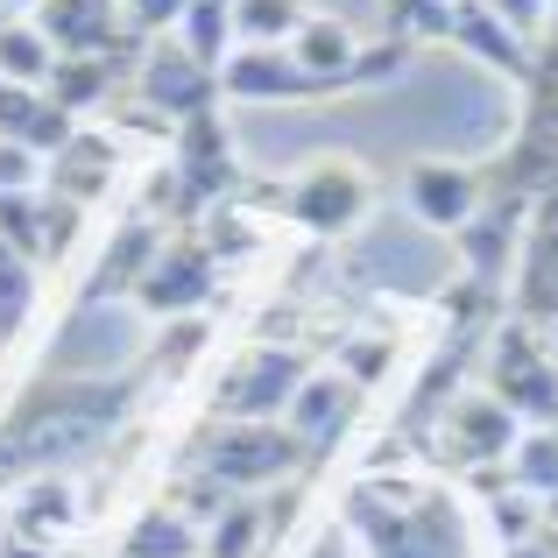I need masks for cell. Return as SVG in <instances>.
Instances as JSON below:
<instances>
[{
    "mask_svg": "<svg viewBox=\"0 0 558 558\" xmlns=\"http://www.w3.org/2000/svg\"><path fill=\"white\" fill-rule=\"evenodd\" d=\"M113 178H121V142H113V135H93V128H78V135H71L64 149L50 156V178H43V191L93 213V205L113 191Z\"/></svg>",
    "mask_w": 558,
    "mask_h": 558,
    "instance_id": "e0dca14e",
    "label": "cell"
},
{
    "mask_svg": "<svg viewBox=\"0 0 558 558\" xmlns=\"http://www.w3.org/2000/svg\"><path fill=\"white\" fill-rule=\"evenodd\" d=\"M312 22L304 0H233V43L241 50H290V36Z\"/></svg>",
    "mask_w": 558,
    "mask_h": 558,
    "instance_id": "603a6c76",
    "label": "cell"
},
{
    "mask_svg": "<svg viewBox=\"0 0 558 558\" xmlns=\"http://www.w3.org/2000/svg\"><path fill=\"white\" fill-rule=\"evenodd\" d=\"M78 227H85V205L43 191V262H64L71 247H78Z\"/></svg>",
    "mask_w": 558,
    "mask_h": 558,
    "instance_id": "f1b7e54d",
    "label": "cell"
},
{
    "mask_svg": "<svg viewBox=\"0 0 558 558\" xmlns=\"http://www.w3.org/2000/svg\"><path fill=\"white\" fill-rule=\"evenodd\" d=\"M347 531L368 545V558H466L460 509L446 495H381V481H361Z\"/></svg>",
    "mask_w": 558,
    "mask_h": 558,
    "instance_id": "7a4b0ae2",
    "label": "cell"
},
{
    "mask_svg": "<svg viewBox=\"0 0 558 558\" xmlns=\"http://www.w3.org/2000/svg\"><path fill=\"white\" fill-rule=\"evenodd\" d=\"M121 78H135V64H121V57H57V71H50L43 93H50L64 113H85V107H107Z\"/></svg>",
    "mask_w": 558,
    "mask_h": 558,
    "instance_id": "44dd1931",
    "label": "cell"
},
{
    "mask_svg": "<svg viewBox=\"0 0 558 558\" xmlns=\"http://www.w3.org/2000/svg\"><path fill=\"white\" fill-rule=\"evenodd\" d=\"M36 298H43V262L14 255V247L0 241V347L22 340V326H28V312H36Z\"/></svg>",
    "mask_w": 558,
    "mask_h": 558,
    "instance_id": "d4e9b609",
    "label": "cell"
},
{
    "mask_svg": "<svg viewBox=\"0 0 558 558\" xmlns=\"http://www.w3.org/2000/svg\"><path fill=\"white\" fill-rule=\"evenodd\" d=\"M219 93L227 99H276V107H298V99H318V93H332V85L312 78L290 50H233L227 64H219Z\"/></svg>",
    "mask_w": 558,
    "mask_h": 558,
    "instance_id": "2e32d148",
    "label": "cell"
},
{
    "mask_svg": "<svg viewBox=\"0 0 558 558\" xmlns=\"http://www.w3.org/2000/svg\"><path fill=\"white\" fill-rule=\"evenodd\" d=\"M57 71V50L50 36L36 28V14H0V85H50Z\"/></svg>",
    "mask_w": 558,
    "mask_h": 558,
    "instance_id": "7402d4cb",
    "label": "cell"
},
{
    "mask_svg": "<svg viewBox=\"0 0 558 558\" xmlns=\"http://www.w3.org/2000/svg\"><path fill=\"white\" fill-rule=\"evenodd\" d=\"M304 375H312V361L298 347H276V340L241 347L213 381V424H283Z\"/></svg>",
    "mask_w": 558,
    "mask_h": 558,
    "instance_id": "5b68a950",
    "label": "cell"
},
{
    "mask_svg": "<svg viewBox=\"0 0 558 558\" xmlns=\"http://www.w3.org/2000/svg\"><path fill=\"white\" fill-rule=\"evenodd\" d=\"M135 410L128 375H78V381H28L0 417V488H22L36 474H64L71 460L99 452Z\"/></svg>",
    "mask_w": 558,
    "mask_h": 558,
    "instance_id": "6da1fadb",
    "label": "cell"
},
{
    "mask_svg": "<svg viewBox=\"0 0 558 558\" xmlns=\"http://www.w3.org/2000/svg\"><path fill=\"white\" fill-rule=\"evenodd\" d=\"M495 14H502L509 28H517L523 43H545V28H551V0H488Z\"/></svg>",
    "mask_w": 558,
    "mask_h": 558,
    "instance_id": "d6a6232c",
    "label": "cell"
},
{
    "mask_svg": "<svg viewBox=\"0 0 558 558\" xmlns=\"http://www.w3.org/2000/svg\"><path fill=\"white\" fill-rule=\"evenodd\" d=\"M191 466H198V474H213L219 488H233V495H255V488L290 481L298 466H312V452L298 446V432H290V424H205Z\"/></svg>",
    "mask_w": 558,
    "mask_h": 558,
    "instance_id": "3957f363",
    "label": "cell"
},
{
    "mask_svg": "<svg viewBox=\"0 0 558 558\" xmlns=\"http://www.w3.org/2000/svg\"><path fill=\"white\" fill-rule=\"evenodd\" d=\"M432 36L460 43L466 57H481L488 71H502V78H517V85L537 78V43H523L517 28H509L502 14L488 8V0H452V8L432 22Z\"/></svg>",
    "mask_w": 558,
    "mask_h": 558,
    "instance_id": "7c38bea8",
    "label": "cell"
},
{
    "mask_svg": "<svg viewBox=\"0 0 558 558\" xmlns=\"http://www.w3.org/2000/svg\"><path fill=\"white\" fill-rule=\"evenodd\" d=\"M488 389L523 417V432L558 424V340L531 318H509L488 340Z\"/></svg>",
    "mask_w": 558,
    "mask_h": 558,
    "instance_id": "277c9868",
    "label": "cell"
},
{
    "mask_svg": "<svg viewBox=\"0 0 558 558\" xmlns=\"http://www.w3.org/2000/svg\"><path fill=\"white\" fill-rule=\"evenodd\" d=\"M361 381L354 375H340V368H312L304 375V389L290 396V410H283V424L298 432V446L312 452H326V446H340L347 432H354V417H361Z\"/></svg>",
    "mask_w": 558,
    "mask_h": 558,
    "instance_id": "5bb4252c",
    "label": "cell"
},
{
    "mask_svg": "<svg viewBox=\"0 0 558 558\" xmlns=\"http://www.w3.org/2000/svg\"><path fill=\"white\" fill-rule=\"evenodd\" d=\"M452 0H381V28H389V36H432V22L438 14H446Z\"/></svg>",
    "mask_w": 558,
    "mask_h": 558,
    "instance_id": "f546056e",
    "label": "cell"
},
{
    "mask_svg": "<svg viewBox=\"0 0 558 558\" xmlns=\"http://www.w3.org/2000/svg\"><path fill=\"white\" fill-rule=\"evenodd\" d=\"M269 537V509L262 502H227L219 523H205V558H255Z\"/></svg>",
    "mask_w": 558,
    "mask_h": 558,
    "instance_id": "4316f807",
    "label": "cell"
},
{
    "mask_svg": "<svg viewBox=\"0 0 558 558\" xmlns=\"http://www.w3.org/2000/svg\"><path fill=\"white\" fill-rule=\"evenodd\" d=\"M0 241L43 262V191H0Z\"/></svg>",
    "mask_w": 558,
    "mask_h": 558,
    "instance_id": "83f0119b",
    "label": "cell"
},
{
    "mask_svg": "<svg viewBox=\"0 0 558 558\" xmlns=\"http://www.w3.org/2000/svg\"><path fill=\"white\" fill-rule=\"evenodd\" d=\"M78 488H71L64 474H36V481H22L14 488V502H8V537H28V545H64L71 531H78Z\"/></svg>",
    "mask_w": 558,
    "mask_h": 558,
    "instance_id": "ac0fdd59",
    "label": "cell"
},
{
    "mask_svg": "<svg viewBox=\"0 0 558 558\" xmlns=\"http://www.w3.org/2000/svg\"><path fill=\"white\" fill-rule=\"evenodd\" d=\"M213 298H219V255H213L205 233H170L163 255L149 262V276H142V290H135L142 312L170 318V326H178V318H198Z\"/></svg>",
    "mask_w": 558,
    "mask_h": 558,
    "instance_id": "ba28073f",
    "label": "cell"
},
{
    "mask_svg": "<svg viewBox=\"0 0 558 558\" xmlns=\"http://www.w3.org/2000/svg\"><path fill=\"white\" fill-rule=\"evenodd\" d=\"M135 99L163 128H178L191 113L219 107V71L205 64V57H191L184 43H156V50H142V64H135Z\"/></svg>",
    "mask_w": 558,
    "mask_h": 558,
    "instance_id": "30bf717a",
    "label": "cell"
},
{
    "mask_svg": "<svg viewBox=\"0 0 558 558\" xmlns=\"http://www.w3.org/2000/svg\"><path fill=\"white\" fill-rule=\"evenodd\" d=\"M517 438H523V417L495 389H460L432 417V452L452 466H509Z\"/></svg>",
    "mask_w": 558,
    "mask_h": 558,
    "instance_id": "52a82bcc",
    "label": "cell"
},
{
    "mask_svg": "<svg viewBox=\"0 0 558 558\" xmlns=\"http://www.w3.org/2000/svg\"><path fill=\"white\" fill-rule=\"evenodd\" d=\"M0 558H57L50 545H28V537H0Z\"/></svg>",
    "mask_w": 558,
    "mask_h": 558,
    "instance_id": "836d02e7",
    "label": "cell"
},
{
    "mask_svg": "<svg viewBox=\"0 0 558 558\" xmlns=\"http://www.w3.org/2000/svg\"><path fill=\"white\" fill-rule=\"evenodd\" d=\"M368 205H375V178L354 163V156H312V163L298 170V184L283 191V213L298 219L312 241L354 233L361 219H368Z\"/></svg>",
    "mask_w": 558,
    "mask_h": 558,
    "instance_id": "8992f818",
    "label": "cell"
},
{
    "mask_svg": "<svg viewBox=\"0 0 558 558\" xmlns=\"http://www.w3.org/2000/svg\"><path fill=\"white\" fill-rule=\"evenodd\" d=\"M113 558H205V537H198V523H191L178 502H149L121 531V551Z\"/></svg>",
    "mask_w": 558,
    "mask_h": 558,
    "instance_id": "ffe728a7",
    "label": "cell"
},
{
    "mask_svg": "<svg viewBox=\"0 0 558 558\" xmlns=\"http://www.w3.org/2000/svg\"><path fill=\"white\" fill-rule=\"evenodd\" d=\"M361 50H368V43H361L347 22H332V14H312V22H304L298 36H290V57H298V64L312 71V78H326L332 93H340V85H354Z\"/></svg>",
    "mask_w": 558,
    "mask_h": 558,
    "instance_id": "d6986e66",
    "label": "cell"
},
{
    "mask_svg": "<svg viewBox=\"0 0 558 558\" xmlns=\"http://www.w3.org/2000/svg\"><path fill=\"white\" fill-rule=\"evenodd\" d=\"M178 43L191 57H205V64H227L241 43H233V0H191L184 8V22H178Z\"/></svg>",
    "mask_w": 558,
    "mask_h": 558,
    "instance_id": "484cf974",
    "label": "cell"
},
{
    "mask_svg": "<svg viewBox=\"0 0 558 558\" xmlns=\"http://www.w3.org/2000/svg\"><path fill=\"white\" fill-rule=\"evenodd\" d=\"M509 481H517L531 502H545V517H558V424L517 438V452H509Z\"/></svg>",
    "mask_w": 558,
    "mask_h": 558,
    "instance_id": "cb8c5ba5",
    "label": "cell"
},
{
    "mask_svg": "<svg viewBox=\"0 0 558 558\" xmlns=\"http://www.w3.org/2000/svg\"><path fill=\"white\" fill-rule=\"evenodd\" d=\"M403 205H410V219H424L432 233H460L466 219L488 205V178H481L474 163H452V156H424L403 178Z\"/></svg>",
    "mask_w": 558,
    "mask_h": 558,
    "instance_id": "8fae6325",
    "label": "cell"
},
{
    "mask_svg": "<svg viewBox=\"0 0 558 558\" xmlns=\"http://www.w3.org/2000/svg\"><path fill=\"white\" fill-rule=\"evenodd\" d=\"M184 8L191 0H121V14H128V28H135L142 43L149 36H178V22H184Z\"/></svg>",
    "mask_w": 558,
    "mask_h": 558,
    "instance_id": "4dcf8cb0",
    "label": "cell"
},
{
    "mask_svg": "<svg viewBox=\"0 0 558 558\" xmlns=\"http://www.w3.org/2000/svg\"><path fill=\"white\" fill-rule=\"evenodd\" d=\"M170 170L191 184V198H198V205H219L233 184H241L233 135H227V121H219V107H205V113H191V121L170 128Z\"/></svg>",
    "mask_w": 558,
    "mask_h": 558,
    "instance_id": "4fadbf2b",
    "label": "cell"
},
{
    "mask_svg": "<svg viewBox=\"0 0 558 558\" xmlns=\"http://www.w3.org/2000/svg\"><path fill=\"white\" fill-rule=\"evenodd\" d=\"M537 50H558V0H551V28H545V43Z\"/></svg>",
    "mask_w": 558,
    "mask_h": 558,
    "instance_id": "e575fe53",
    "label": "cell"
},
{
    "mask_svg": "<svg viewBox=\"0 0 558 558\" xmlns=\"http://www.w3.org/2000/svg\"><path fill=\"white\" fill-rule=\"evenodd\" d=\"M43 178H50V163H43L36 149L0 142V191H43Z\"/></svg>",
    "mask_w": 558,
    "mask_h": 558,
    "instance_id": "1f68e13d",
    "label": "cell"
},
{
    "mask_svg": "<svg viewBox=\"0 0 558 558\" xmlns=\"http://www.w3.org/2000/svg\"><path fill=\"white\" fill-rule=\"evenodd\" d=\"M163 241H170V233L156 227V219L128 213L121 227L107 233V247H99V262H93V269H85L78 298H85V304H113V298H135V290H142V276H149V262L163 255Z\"/></svg>",
    "mask_w": 558,
    "mask_h": 558,
    "instance_id": "9a60e30c",
    "label": "cell"
},
{
    "mask_svg": "<svg viewBox=\"0 0 558 558\" xmlns=\"http://www.w3.org/2000/svg\"><path fill=\"white\" fill-rule=\"evenodd\" d=\"M36 28L50 36L57 57H121V64H142L135 28H128L121 0H36Z\"/></svg>",
    "mask_w": 558,
    "mask_h": 558,
    "instance_id": "9c48e42d",
    "label": "cell"
}]
</instances>
